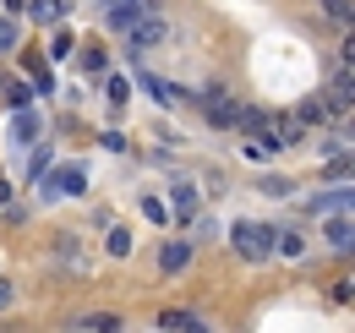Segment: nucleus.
<instances>
[{
  "mask_svg": "<svg viewBox=\"0 0 355 333\" xmlns=\"http://www.w3.org/2000/svg\"><path fill=\"white\" fill-rule=\"evenodd\" d=\"M230 246L241 251V257H268L273 251V230L268 224H235L230 230Z\"/></svg>",
  "mask_w": 355,
  "mask_h": 333,
  "instance_id": "1",
  "label": "nucleus"
},
{
  "mask_svg": "<svg viewBox=\"0 0 355 333\" xmlns=\"http://www.w3.org/2000/svg\"><path fill=\"white\" fill-rule=\"evenodd\" d=\"M202 104H208V121H214V126H235V115H241V104H235L219 83L202 87Z\"/></svg>",
  "mask_w": 355,
  "mask_h": 333,
  "instance_id": "2",
  "label": "nucleus"
},
{
  "mask_svg": "<svg viewBox=\"0 0 355 333\" xmlns=\"http://www.w3.org/2000/svg\"><path fill=\"white\" fill-rule=\"evenodd\" d=\"M126 33H132V44H159V39H164V22H159L153 11H142V17H137Z\"/></svg>",
  "mask_w": 355,
  "mask_h": 333,
  "instance_id": "3",
  "label": "nucleus"
},
{
  "mask_svg": "<svg viewBox=\"0 0 355 333\" xmlns=\"http://www.w3.org/2000/svg\"><path fill=\"white\" fill-rule=\"evenodd\" d=\"M186 262H191V246H186V241H170V246L159 251V268H164V273H180Z\"/></svg>",
  "mask_w": 355,
  "mask_h": 333,
  "instance_id": "4",
  "label": "nucleus"
},
{
  "mask_svg": "<svg viewBox=\"0 0 355 333\" xmlns=\"http://www.w3.org/2000/svg\"><path fill=\"white\" fill-rule=\"evenodd\" d=\"M273 251H279V257H306L301 230H273Z\"/></svg>",
  "mask_w": 355,
  "mask_h": 333,
  "instance_id": "5",
  "label": "nucleus"
},
{
  "mask_svg": "<svg viewBox=\"0 0 355 333\" xmlns=\"http://www.w3.org/2000/svg\"><path fill=\"white\" fill-rule=\"evenodd\" d=\"M322 115H334V104H328V93H317V99H306V104L295 110V121H306V126H317Z\"/></svg>",
  "mask_w": 355,
  "mask_h": 333,
  "instance_id": "6",
  "label": "nucleus"
},
{
  "mask_svg": "<svg viewBox=\"0 0 355 333\" xmlns=\"http://www.w3.org/2000/svg\"><path fill=\"white\" fill-rule=\"evenodd\" d=\"M175 203H180V219H197V208H202V203H197V186H191V180H175Z\"/></svg>",
  "mask_w": 355,
  "mask_h": 333,
  "instance_id": "7",
  "label": "nucleus"
},
{
  "mask_svg": "<svg viewBox=\"0 0 355 333\" xmlns=\"http://www.w3.org/2000/svg\"><path fill=\"white\" fill-rule=\"evenodd\" d=\"M350 208V191H334V197H311V213H322V219H328V213H345Z\"/></svg>",
  "mask_w": 355,
  "mask_h": 333,
  "instance_id": "8",
  "label": "nucleus"
},
{
  "mask_svg": "<svg viewBox=\"0 0 355 333\" xmlns=\"http://www.w3.org/2000/svg\"><path fill=\"white\" fill-rule=\"evenodd\" d=\"M328 241H334L339 251H350V224H345V213H339V219L328 224Z\"/></svg>",
  "mask_w": 355,
  "mask_h": 333,
  "instance_id": "9",
  "label": "nucleus"
},
{
  "mask_svg": "<svg viewBox=\"0 0 355 333\" xmlns=\"http://www.w3.org/2000/svg\"><path fill=\"white\" fill-rule=\"evenodd\" d=\"M55 191H83V175H77V169H60V175H55Z\"/></svg>",
  "mask_w": 355,
  "mask_h": 333,
  "instance_id": "10",
  "label": "nucleus"
},
{
  "mask_svg": "<svg viewBox=\"0 0 355 333\" xmlns=\"http://www.w3.org/2000/svg\"><path fill=\"white\" fill-rule=\"evenodd\" d=\"M164 328H202L191 311H164Z\"/></svg>",
  "mask_w": 355,
  "mask_h": 333,
  "instance_id": "11",
  "label": "nucleus"
},
{
  "mask_svg": "<svg viewBox=\"0 0 355 333\" xmlns=\"http://www.w3.org/2000/svg\"><path fill=\"white\" fill-rule=\"evenodd\" d=\"M132 251V235L126 230H110V257H126Z\"/></svg>",
  "mask_w": 355,
  "mask_h": 333,
  "instance_id": "12",
  "label": "nucleus"
},
{
  "mask_svg": "<svg viewBox=\"0 0 355 333\" xmlns=\"http://www.w3.org/2000/svg\"><path fill=\"white\" fill-rule=\"evenodd\" d=\"M33 17H39V22H55V17H60V0H33Z\"/></svg>",
  "mask_w": 355,
  "mask_h": 333,
  "instance_id": "13",
  "label": "nucleus"
},
{
  "mask_svg": "<svg viewBox=\"0 0 355 333\" xmlns=\"http://www.w3.org/2000/svg\"><path fill=\"white\" fill-rule=\"evenodd\" d=\"M83 323H88V328H121L115 311H93V317H83Z\"/></svg>",
  "mask_w": 355,
  "mask_h": 333,
  "instance_id": "14",
  "label": "nucleus"
},
{
  "mask_svg": "<svg viewBox=\"0 0 355 333\" xmlns=\"http://www.w3.org/2000/svg\"><path fill=\"white\" fill-rule=\"evenodd\" d=\"M33 121H39V115H17V142H28V137L39 131V126H33Z\"/></svg>",
  "mask_w": 355,
  "mask_h": 333,
  "instance_id": "15",
  "label": "nucleus"
},
{
  "mask_svg": "<svg viewBox=\"0 0 355 333\" xmlns=\"http://www.w3.org/2000/svg\"><path fill=\"white\" fill-rule=\"evenodd\" d=\"M263 191H268V197H284V191H290V180H279V175H268V180H263Z\"/></svg>",
  "mask_w": 355,
  "mask_h": 333,
  "instance_id": "16",
  "label": "nucleus"
},
{
  "mask_svg": "<svg viewBox=\"0 0 355 333\" xmlns=\"http://www.w3.org/2000/svg\"><path fill=\"white\" fill-rule=\"evenodd\" d=\"M322 6H328V11L339 17V22H350V0H322Z\"/></svg>",
  "mask_w": 355,
  "mask_h": 333,
  "instance_id": "17",
  "label": "nucleus"
},
{
  "mask_svg": "<svg viewBox=\"0 0 355 333\" xmlns=\"http://www.w3.org/2000/svg\"><path fill=\"white\" fill-rule=\"evenodd\" d=\"M17 44V33H11V22H0V49H11Z\"/></svg>",
  "mask_w": 355,
  "mask_h": 333,
  "instance_id": "18",
  "label": "nucleus"
},
{
  "mask_svg": "<svg viewBox=\"0 0 355 333\" xmlns=\"http://www.w3.org/2000/svg\"><path fill=\"white\" fill-rule=\"evenodd\" d=\"M6 306H11V284H0V311H6Z\"/></svg>",
  "mask_w": 355,
  "mask_h": 333,
  "instance_id": "19",
  "label": "nucleus"
},
{
  "mask_svg": "<svg viewBox=\"0 0 355 333\" xmlns=\"http://www.w3.org/2000/svg\"><path fill=\"white\" fill-rule=\"evenodd\" d=\"M104 6H121V0H104Z\"/></svg>",
  "mask_w": 355,
  "mask_h": 333,
  "instance_id": "20",
  "label": "nucleus"
}]
</instances>
